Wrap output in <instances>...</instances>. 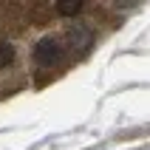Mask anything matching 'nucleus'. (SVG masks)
Listing matches in <instances>:
<instances>
[{
  "instance_id": "obj_2",
  "label": "nucleus",
  "mask_w": 150,
  "mask_h": 150,
  "mask_svg": "<svg viewBox=\"0 0 150 150\" xmlns=\"http://www.w3.org/2000/svg\"><path fill=\"white\" fill-rule=\"evenodd\" d=\"M79 8H82V3H79V0H59V3H57V11H59V14H65V17L76 14Z\"/></svg>"
},
{
  "instance_id": "obj_3",
  "label": "nucleus",
  "mask_w": 150,
  "mask_h": 150,
  "mask_svg": "<svg viewBox=\"0 0 150 150\" xmlns=\"http://www.w3.org/2000/svg\"><path fill=\"white\" fill-rule=\"evenodd\" d=\"M11 59H14V48L8 42H0V68H6Z\"/></svg>"
},
{
  "instance_id": "obj_1",
  "label": "nucleus",
  "mask_w": 150,
  "mask_h": 150,
  "mask_svg": "<svg viewBox=\"0 0 150 150\" xmlns=\"http://www.w3.org/2000/svg\"><path fill=\"white\" fill-rule=\"evenodd\" d=\"M59 57H62V48L54 40H40L34 48V59L40 65H54V62H59Z\"/></svg>"
}]
</instances>
